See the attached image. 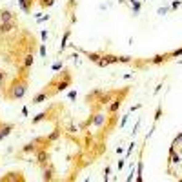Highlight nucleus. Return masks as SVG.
Returning a JSON list of instances; mask_svg holds the SVG:
<instances>
[{"label": "nucleus", "instance_id": "3", "mask_svg": "<svg viewBox=\"0 0 182 182\" xmlns=\"http://www.w3.org/2000/svg\"><path fill=\"white\" fill-rule=\"evenodd\" d=\"M33 4H35V0H20V7L24 9V13H29L33 9Z\"/></svg>", "mask_w": 182, "mask_h": 182}, {"label": "nucleus", "instance_id": "1", "mask_svg": "<svg viewBox=\"0 0 182 182\" xmlns=\"http://www.w3.org/2000/svg\"><path fill=\"white\" fill-rule=\"evenodd\" d=\"M13 20H17V15L11 9H7V7L0 9V22H13Z\"/></svg>", "mask_w": 182, "mask_h": 182}, {"label": "nucleus", "instance_id": "2", "mask_svg": "<svg viewBox=\"0 0 182 182\" xmlns=\"http://www.w3.org/2000/svg\"><path fill=\"white\" fill-rule=\"evenodd\" d=\"M0 180H24V177H22V171H13V173H7V175H4Z\"/></svg>", "mask_w": 182, "mask_h": 182}]
</instances>
